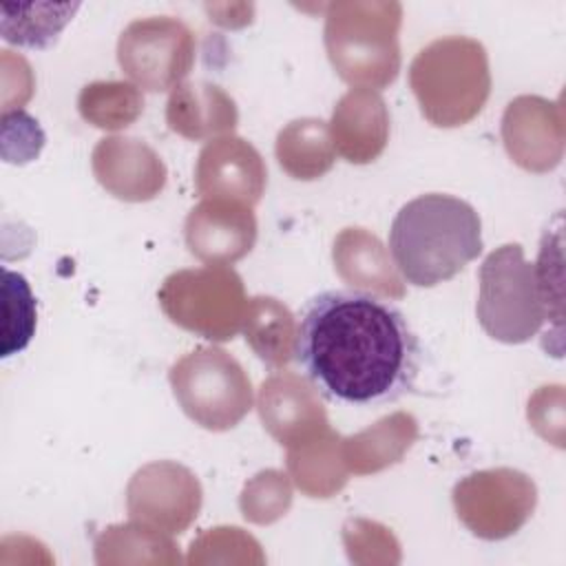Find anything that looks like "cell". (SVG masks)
I'll return each instance as SVG.
<instances>
[{
	"label": "cell",
	"mask_w": 566,
	"mask_h": 566,
	"mask_svg": "<svg viewBox=\"0 0 566 566\" xmlns=\"http://www.w3.org/2000/svg\"><path fill=\"white\" fill-rule=\"evenodd\" d=\"M126 504L135 522L159 533H181L199 513L201 486L186 467L153 462L133 475Z\"/></svg>",
	"instance_id": "10"
},
{
	"label": "cell",
	"mask_w": 566,
	"mask_h": 566,
	"mask_svg": "<svg viewBox=\"0 0 566 566\" xmlns=\"http://www.w3.org/2000/svg\"><path fill=\"white\" fill-rule=\"evenodd\" d=\"M157 298L175 325L219 343L237 336L248 310L243 281L228 265L177 270L164 279Z\"/></svg>",
	"instance_id": "7"
},
{
	"label": "cell",
	"mask_w": 566,
	"mask_h": 566,
	"mask_svg": "<svg viewBox=\"0 0 566 566\" xmlns=\"http://www.w3.org/2000/svg\"><path fill=\"white\" fill-rule=\"evenodd\" d=\"M95 179L117 199L148 201L166 184L159 155L135 137H104L93 150Z\"/></svg>",
	"instance_id": "13"
},
{
	"label": "cell",
	"mask_w": 566,
	"mask_h": 566,
	"mask_svg": "<svg viewBox=\"0 0 566 566\" xmlns=\"http://www.w3.org/2000/svg\"><path fill=\"white\" fill-rule=\"evenodd\" d=\"M168 380L184 413L208 431H228L252 409V382L221 347L188 352L170 367Z\"/></svg>",
	"instance_id": "5"
},
{
	"label": "cell",
	"mask_w": 566,
	"mask_h": 566,
	"mask_svg": "<svg viewBox=\"0 0 566 566\" xmlns=\"http://www.w3.org/2000/svg\"><path fill=\"white\" fill-rule=\"evenodd\" d=\"M276 159L294 179H318L336 159L329 126L316 117L290 122L276 135Z\"/></svg>",
	"instance_id": "18"
},
{
	"label": "cell",
	"mask_w": 566,
	"mask_h": 566,
	"mask_svg": "<svg viewBox=\"0 0 566 566\" xmlns=\"http://www.w3.org/2000/svg\"><path fill=\"white\" fill-rule=\"evenodd\" d=\"M80 115L97 128H126L144 108V97L128 82H93L77 97Z\"/></svg>",
	"instance_id": "22"
},
{
	"label": "cell",
	"mask_w": 566,
	"mask_h": 566,
	"mask_svg": "<svg viewBox=\"0 0 566 566\" xmlns=\"http://www.w3.org/2000/svg\"><path fill=\"white\" fill-rule=\"evenodd\" d=\"M190 254L208 265H230L243 259L256 241V217L252 206L228 199H203L184 226Z\"/></svg>",
	"instance_id": "12"
},
{
	"label": "cell",
	"mask_w": 566,
	"mask_h": 566,
	"mask_svg": "<svg viewBox=\"0 0 566 566\" xmlns=\"http://www.w3.org/2000/svg\"><path fill=\"white\" fill-rule=\"evenodd\" d=\"M195 184L203 199H228L254 206L265 190L268 168L250 142L223 135L201 148Z\"/></svg>",
	"instance_id": "11"
},
{
	"label": "cell",
	"mask_w": 566,
	"mask_h": 566,
	"mask_svg": "<svg viewBox=\"0 0 566 566\" xmlns=\"http://www.w3.org/2000/svg\"><path fill=\"white\" fill-rule=\"evenodd\" d=\"M453 506L473 535L502 539L533 513L535 484L513 469L478 471L453 486Z\"/></svg>",
	"instance_id": "9"
},
{
	"label": "cell",
	"mask_w": 566,
	"mask_h": 566,
	"mask_svg": "<svg viewBox=\"0 0 566 566\" xmlns=\"http://www.w3.org/2000/svg\"><path fill=\"white\" fill-rule=\"evenodd\" d=\"M117 62L139 88H175L195 64V33L172 15L133 20L117 40Z\"/></svg>",
	"instance_id": "8"
},
{
	"label": "cell",
	"mask_w": 566,
	"mask_h": 566,
	"mask_svg": "<svg viewBox=\"0 0 566 566\" xmlns=\"http://www.w3.org/2000/svg\"><path fill=\"white\" fill-rule=\"evenodd\" d=\"M478 321L482 329L502 343L517 345L531 340L546 310L537 287L535 265L524 259L520 243L495 248L480 265Z\"/></svg>",
	"instance_id": "6"
},
{
	"label": "cell",
	"mask_w": 566,
	"mask_h": 566,
	"mask_svg": "<svg viewBox=\"0 0 566 566\" xmlns=\"http://www.w3.org/2000/svg\"><path fill=\"white\" fill-rule=\"evenodd\" d=\"M389 252L407 283L418 287L444 283L482 252L480 214L453 195H420L396 212Z\"/></svg>",
	"instance_id": "2"
},
{
	"label": "cell",
	"mask_w": 566,
	"mask_h": 566,
	"mask_svg": "<svg viewBox=\"0 0 566 566\" xmlns=\"http://www.w3.org/2000/svg\"><path fill=\"white\" fill-rule=\"evenodd\" d=\"M329 135L334 150L349 164H369L387 146L389 111L378 91L352 88L334 106Z\"/></svg>",
	"instance_id": "15"
},
{
	"label": "cell",
	"mask_w": 566,
	"mask_h": 566,
	"mask_svg": "<svg viewBox=\"0 0 566 566\" xmlns=\"http://www.w3.org/2000/svg\"><path fill=\"white\" fill-rule=\"evenodd\" d=\"M334 263L338 274L354 287L367 294L405 296L402 279L398 276L389 252L378 237L365 228H345L334 241Z\"/></svg>",
	"instance_id": "17"
},
{
	"label": "cell",
	"mask_w": 566,
	"mask_h": 566,
	"mask_svg": "<svg viewBox=\"0 0 566 566\" xmlns=\"http://www.w3.org/2000/svg\"><path fill=\"white\" fill-rule=\"evenodd\" d=\"M398 436H416V422L411 416L396 413L391 418H382L376 427L345 440L340 444L343 460L356 473L378 471L391 462H398L405 449H409L407 444H385L387 440Z\"/></svg>",
	"instance_id": "21"
},
{
	"label": "cell",
	"mask_w": 566,
	"mask_h": 566,
	"mask_svg": "<svg viewBox=\"0 0 566 566\" xmlns=\"http://www.w3.org/2000/svg\"><path fill=\"white\" fill-rule=\"evenodd\" d=\"M243 332L256 356L270 367H283L294 358L296 323L290 310L272 296L248 301Z\"/></svg>",
	"instance_id": "19"
},
{
	"label": "cell",
	"mask_w": 566,
	"mask_h": 566,
	"mask_svg": "<svg viewBox=\"0 0 566 566\" xmlns=\"http://www.w3.org/2000/svg\"><path fill=\"white\" fill-rule=\"evenodd\" d=\"M239 111L234 99L210 82H181L166 102V124L172 133L201 142L234 130Z\"/></svg>",
	"instance_id": "16"
},
{
	"label": "cell",
	"mask_w": 566,
	"mask_h": 566,
	"mask_svg": "<svg viewBox=\"0 0 566 566\" xmlns=\"http://www.w3.org/2000/svg\"><path fill=\"white\" fill-rule=\"evenodd\" d=\"M80 2H35V4H0L2 38L18 46L46 49L71 22Z\"/></svg>",
	"instance_id": "20"
},
{
	"label": "cell",
	"mask_w": 566,
	"mask_h": 566,
	"mask_svg": "<svg viewBox=\"0 0 566 566\" xmlns=\"http://www.w3.org/2000/svg\"><path fill=\"white\" fill-rule=\"evenodd\" d=\"M294 358L329 400L376 407L411 391L420 345L389 301L360 290H327L301 312Z\"/></svg>",
	"instance_id": "1"
},
{
	"label": "cell",
	"mask_w": 566,
	"mask_h": 566,
	"mask_svg": "<svg viewBox=\"0 0 566 566\" xmlns=\"http://www.w3.org/2000/svg\"><path fill=\"white\" fill-rule=\"evenodd\" d=\"M259 413L263 427L290 449L329 431L314 389L303 378L287 371L263 380Z\"/></svg>",
	"instance_id": "14"
},
{
	"label": "cell",
	"mask_w": 566,
	"mask_h": 566,
	"mask_svg": "<svg viewBox=\"0 0 566 566\" xmlns=\"http://www.w3.org/2000/svg\"><path fill=\"white\" fill-rule=\"evenodd\" d=\"M35 332V296L27 279L2 270V358L22 352Z\"/></svg>",
	"instance_id": "23"
},
{
	"label": "cell",
	"mask_w": 566,
	"mask_h": 566,
	"mask_svg": "<svg viewBox=\"0 0 566 566\" xmlns=\"http://www.w3.org/2000/svg\"><path fill=\"white\" fill-rule=\"evenodd\" d=\"M398 2L347 0L325 7V49L332 66L356 88H385L400 71Z\"/></svg>",
	"instance_id": "4"
},
{
	"label": "cell",
	"mask_w": 566,
	"mask_h": 566,
	"mask_svg": "<svg viewBox=\"0 0 566 566\" xmlns=\"http://www.w3.org/2000/svg\"><path fill=\"white\" fill-rule=\"evenodd\" d=\"M409 86L422 115L433 126H462L471 122L489 99V55L473 38H438L413 57Z\"/></svg>",
	"instance_id": "3"
}]
</instances>
